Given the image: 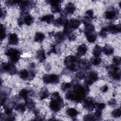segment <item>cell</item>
<instances>
[{
  "label": "cell",
  "instance_id": "15",
  "mask_svg": "<svg viewBox=\"0 0 121 121\" xmlns=\"http://www.w3.org/2000/svg\"><path fill=\"white\" fill-rule=\"evenodd\" d=\"M79 68L83 69H88L90 67V64L89 62L86 60H80L78 64Z\"/></svg>",
  "mask_w": 121,
  "mask_h": 121
},
{
  "label": "cell",
  "instance_id": "7",
  "mask_svg": "<svg viewBox=\"0 0 121 121\" xmlns=\"http://www.w3.org/2000/svg\"><path fill=\"white\" fill-rule=\"evenodd\" d=\"M2 69L5 71L8 72L11 75L15 74L17 72V70L15 66L11 63H5L2 65Z\"/></svg>",
  "mask_w": 121,
  "mask_h": 121
},
{
  "label": "cell",
  "instance_id": "1",
  "mask_svg": "<svg viewBox=\"0 0 121 121\" xmlns=\"http://www.w3.org/2000/svg\"><path fill=\"white\" fill-rule=\"evenodd\" d=\"M88 88L87 86H83L80 84H77L73 87V93L75 95L74 101L80 102L86 97L87 92H88Z\"/></svg>",
  "mask_w": 121,
  "mask_h": 121
},
{
  "label": "cell",
  "instance_id": "9",
  "mask_svg": "<svg viewBox=\"0 0 121 121\" xmlns=\"http://www.w3.org/2000/svg\"><path fill=\"white\" fill-rule=\"evenodd\" d=\"M95 103L94 101L91 99H87L84 101L83 106L85 109L87 110L91 111L95 108Z\"/></svg>",
  "mask_w": 121,
  "mask_h": 121
},
{
  "label": "cell",
  "instance_id": "28",
  "mask_svg": "<svg viewBox=\"0 0 121 121\" xmlns=\"http://www.w3.org/2000/svg\"><path fill=\"white\" fill-rule=\"evenodd\" d=\"M49 95V93L48 92V91L46 88H43L40 92V97L42 100L48 97Z\"/></svg>",
  "mask_w": 121,
  "mask_h": 121
},
{
  "label": "cell",
  "instance_id": "34",
  "mask_svg": "<svg viewBox=\"0 0 121 121\" xmlns=\"http://www.w3.org/2000/svg\"><path fill=\"white\" fill-rule=\"evenodd\" d=\"M91 62L93 65H94L95 66H97V65H99L101 63V59L99 57H95V58L92 59Z\"/></svg>",
  "mask_w": 121,
  "mask_h": 121
},
{
  "label": "cell",
  "instance_id": "14",
  "mask_svg": "<svg viewBox=\"0 0 121 121\" xmlns=\"http://www.w3.org/2000/svg\"><path fill=\"white\" fill-rule=\"evenodd\" d=\"M117 12L115 10H110L106 11L105 17L108 19H112L116 16Z\"/></svg>",
  "mask_w": 121,
  "mask_h": 121
},
{
  "label": "cell",
  "instance_id": "11",
  "mask_svg": "<svg viewBox=\"0 0 121 121\" xmlns=\"http://www.w3.org/2000/svg\"><path fill=\"white\" fill-rule=\"evenodd\" d=\"M9 43L11 45H16L18 42V38L15 33L10 34L9 36Z\"/></svg>",
  "mask_w": 121,
  "mask_h": 121
},
{
  "label": "cell",
  "instance_id": "20",
  "mask_svg": "<svg viewBox=\"0 0 121 121\" xmlns=\"http://www.w3.org/2000/svg\"><path fill=\"white\" fill-rule=\"evenodd\" d=\"M102 51V49L101 48V47L97 45H96L93 49V53L94 56H95V57H98L101 55Z\"/></svg>",
  "mask_w": 121,
  "mask_h": 121
},
{
  "label": "cell",
  "instance_id": "27",
  "mask_svg": "<svg viewBox=\"0 0 121 121\" xmlns=\"http://www.w3.org/2000/svg\"><path fill=\"white\" fill-rule=\"evenodd\" d=\"M26 102V105L27 107L30 109H33L35 106V103L31 99L29 98H27L25 99Z\"/></svg>",
  "mask_w": 121,
  "mask_h": 121
},
{
  "label": "cell",
  "instance_id": "49",
  "mask_svg": "<svg viewBox=\"0 0 121 121\" xmlns=\"http://www.w3.org/2000/svg\"><path fill=\"white\" fill-rule=\"evenodd\" d=\"M69 40H71V41H73V40H74L75 39V38H76V36H75V35H70L69 36Z\"/></svg>",
  "mask_w": 121,
  "mask_h": 121
},
{
  "label": "cell",
  "instance_id": "2",
  "mask_svg": "<svg viewBox=\"0 0 121 121\" xmlns=\"http://www.w3.org/2000/svg\"><path fill=\"white\" fill-rule=\"evenodd\" d=\"M63 105L62 98L57 92L53 93L52 96V100L50 103V107L54 112L59 111Z\"/></svg>",
  "mask_w": 121,
  "mask_h": 121
},
{
  "label": "cell",
  "instance_id": "41",
  "mask_svg": "<svg viewBox=\"0 0 121 121\" xmlns=\"http://www.w3.org/2000/svg\"><path fill=\"white\" fill-rule=\"evenodd\" d=\"M76 76L78 78L82 79L85 77V73L83 71H79L76 74Z\"/></svg>",
  "mask_w": 121,
  "mask_h": 121
},
{
  "label": "cell",
  "instance_id": "31",
  "mask_svg": "<svg viewBox=\"0 0 121 121\" xmlns=\"http://www.w3.org/2000/svg\"><path fill=\"white\" fill-rule=\"evenodd\" d=\"M51 10L53 12H60L61 11L60 4L51 5Z\"/></svg>",
  "mask_w": 121,
  "mask_h": 121
},
{
  "label": "cell",
  "instance_id": "46",
  "mask_svg": "<svg viewBox=\"0 0 121 121\" xmlns=\"http://www.w3.org/2000/svg\"><path fill=\"white\" fill-rule=\"evenodd\" d=\"M99 35L102 37H105L106 36L107 34H106V32L103 29H102L101 31L99 33Z\"/></svg>",
  "mask_w": 121,
  "mask_h": 121
},
{
  "label": "cell",
  "instance_id": "37",
  "mask_svg": "<svg viewBox=\"0 0 121 121\" xmlns=\"http://www.w3.org/2000/svg\"><path fill=\"white\" fill-rule=\"evenodd\" d=\"M0 30H1V40H2L6 37V33H5V27L3 25H0Z\"/></svg>",
  "mask_w": 121,
  "mask_h": 121
},
{
  "label": "cell",
  "instance_id": "30",
  "mask_svg": "<svg viewBox=\"0 0 121 121\" xmlns=\"http://www.w3.org/2000/svg\"><path fill=\"white\" fill-rule=\"evenodd\" d=\"M110 74L111 76L114 79L116 80H120L121 78L120 73L118 71H112L110 72Z\"/></svg>",
  "mask_w": 121,
  "mask_h": 121
},
{
  "label": "cell",
  "instance_id": "4",
  "mask_svg": "<svg viewBox=\"0 0 121 121\" xmlns=\"http://www.w3.org/2000/svg\"><path fill=\"white\" fill-rule=\"evenodd\" d=\"M5 54L10 58V60L12 63L17 62L19 59L20 52L17 49H9L5 52Z\"/></svg>",
  "mask_w": 121,
  "mask_h": 121
},
{
  "label": "cell",
  "instance_id": "38",
  "mask_svg": "<svg viewBox=\"0 0 121 121\" xmlns=\"http://www.w3.org/2000/svg\"><path fill=\"white\" fill-rule=\"evenodd\" d=\"M71 84L70 83H64L61 85V89L63 91H65L71 87Z\"/></svg>",
  "mask_w": 121,
  "mask_h": 121
},
{
  "label": "cell",
  "instance_id": "19",
  "mask_svg": "<svg viewBox=\"0 0 121 121\" xmlns=\"http://www.w3.org/2000/svg\"><path fill=\"white\" fill-rule=\"evenodd\" d=\"M66 113L69 116L71 117H75L78 115V112L76 109L74 108H70L67 110Z\"/></svg>",
  "mask_w": 121,
  "mask_h": 121
},
{
  "label": "cell",
  "instance_id": "6",
  "mask_svg": "<svg viewBox=\"0 0 121 121\" xmlns=\"http://www.w3.org/2000/svg\"><path fill=\"white\" fill-rule=\"evenodd\" d=\"M80 22L78 19H72L70 20H68L64 25V27H66L71 29H77L80 25Z\"/></svg>",
  "mask_w": 121,
  "mask_h": 121
},
{
  "label": "cell",
  "instance_id": "22",
  "mask_svg": "<svg viewBox=\"0 0 121 121\" xmlns=\"http://www.w3.org/2000/svg\"><path fill=\"white\" fill-rule=\"evenodd\" d=\"M18 4H19L20 8L23 10L26 9L31 5V3L29 1H19Z\"/></svg>",
  "mask_w": 121,
  "mask_h": 121
},
{
  "label": "cell",
  "instance_id": "16",
  "mask_svg": "<svg viewBox=\"0 0 121 121\" xmlns=\"http://www.w3.org/2000/svg\"><path fill=\"white\" fill-rule=\"evenodd\" d=\"M102 51L106 55H109L113 53L114 52V49L110 45H105L103 48Z\"/></svg>",
  "mask_w": 121,
  "mask_h": 121
},
{
  "label": "cell",
  "instance_id": "44",
  "mask_svg": "<svg viewBox=\"0 0 121 121\" xmlns=\"http://www.w3.org/2000/svg\"><path fill=\"white\" fill-rule=\"evenodd\" d=\"M86 16H87L91 18L93 17V12L92 10H88L86 11Z\"/></svg>",
  "mask_w": 121,
  "mask_h": 121
},
{
  "label": "cell",
  "instance_id": "29",
  "mask_svg": "<svg viewBox=\"0 0 121 121\" xmlns=\"http://www.w3.org/2000/svg\"><path fill=\"white\" fill-rule=\"evenodd\" d=\"M88 78L91 79L93 82L97 80L98 77L97 74L95 71H91L88 75Z\"/></svg>",
  "mask_w": 121,
  "mask_h": 121
},
{
  "label": "cell",
  "instance_id": "26",
  "mask_svg": "<svg viewBox=\"0 0 121 121\" xmlns=\"http://www.w3.org/2000/svg\"><path fill=\"white\" fill-rule=\"evenodd\" d=\"M65 35L63 33L58 32L55 35V38L56 40L58 42H60L64 40L65 39Z\"/></svg>",
  "mask_w": 121,
  "mask_h": 121
},
{
  "label": "cell",
  "instance_id": "45",
  "mask_svg": "<svg viewBox=\"0 0 121 121\" xmlns=\"http://www.w3.org/2000/svg\"><path fill=\"white\" fill-rule=\"evenodd\" d=\"M85 83L87 85H91L93 84V81L91 79H90L89 78H88V77L85 79Z\"/></svg>",
  "mask_w": 121,
  "mask_h": 121
},
{
  "label": "cell",
  "instance_id": "8",
  "mask_svg": "<svg viewBox=\"0 0 121 121\" xmlns=\"http://www.w3.org/2000/svg\"><path fill=\"white\" fill-rule=\"evenodd\" d=\"M121 25L119 24L117 25H110L106 27H104L102 29L106 32H109L112 34H116L120 32L121 31Z\"/></svg>",
  "mask_w": 121,
  "mask_h": 121
},
{
  "label": "cell",
  "instance_id": "48",
  "mask_svg": "<svg viewBox=\"0 0 121 121\" xmlns=\"http://www.w3.org/2000/svg\"><path fill=\"white\" fill-rule=\"evenodd\" d=\"M108 89V87L107 86H104L102 88V91L103 92H106Z\"/></svg>",
  "mask_w": 121,
  "mask_h": 121
},
{
  "label": "cell",
  "instance_id": "21",
  "mask_svg": "<svg viewBox=\"0 0 121 121\" xmlns=\"http://www.w3.org/2000/svg\"><path fill=\"white\" fill-rule=\"evenodd\" d=\"M44 35L43 33L41 32H37L35 34L34 37L35 41L37 42H41L44 39Z\"/></svg>",
  "mask_w": 121,
  "mask_h": 121
},
{
  "label": "cell",
  "instance_id": "43",
  "mask_svg": "<svg viewBox=\"0 0 121 121\" xmlns=\"http://www.w3.org/2000/svg\"><path fill=\"white\" fill-rule=\"evenodd\" d=\"M84 120L85 121H93L95 120L94 117L93 115L90 114H87L85 116Z\"/></svg>",
  "mask_w": 121,
  "mask_h": 121
},
{
  "label": "cell",
  "instance_id": "47",
  "mask_svg": "<svg viewBox=\"0 0 121 121\" xmlns=\"http://www.w3.org/2000/svg\"><path fill=\"white\" fill-rule=\"evenodd\" d=\"M116 104V100L114 99L111 100L109 102V104L110 105H114Z\"/></svg>",
  "mask_w": 121,
  "mask_h": 121
},
{
  "label": "cell",
  "instance_id": "35",
  "mask_svg": "<svg viewBox=\"0 0 121 121\" xmlns=\"http://www.w3.org/2000/svg\"><path fill=\"white\" fill-rule=\"evenodd\" d=\"M105 105L104 103H95V108L97 111H101L105 108Z\"/></svg>",
  "mask_w": 121,
  "mask_h": 121
},
{
  "label": "cell",
  "instance_id": "13",
  "mask_svg": "<svg viewBox=\"0 0 121 121\" xmlns=\"http://www.w3.org/2000/svg\"><path fill=\"white\" fill-rule=\"evenodd\" d=\"M36 58L40 62H43L45 59V54L44 51L40 49L38 50L36 53Z\"/></svg>",
  "mask_w": 121,
  "mask_h": 121
},
{
  "label": "cell",
  "instance_id": "17",
  "mask_svg": "<svg viewBox=\"0 0 121 121\" xmlns=\"http://www.w3.org/2000/svg\"><path fill=\"white\" fill-rule=\"evenodd\" d=\"M86 35V39L87 41L90 43H94L96 39V35L95 34L92 33V32L90 33H85Z\"/></svg>",
  "mask_w": 121,
  "mask_h": 121
},
{
  "label": "cell",
  "instance_id": "5",
  "mask_svg": "<svg viewBox=\"0 0 121 121\" xmlns=\"http://www.w3.org/2000/svg\"><path fill=\"white\" fill-rule=\"evenodd\" d=\"M43 80L45 83H57L59 82V78L58 75L55 74L44 75L43 77Z\"/></svg>",
  "mask_w": 121,
  "mask_h": 121
},
{
  "label": "cell",
  "instance_id": "3",
  "mask_svg": "<svg viewBox=\"0 0 121 121\" xmlns=\"http://www.w3.org/2000/svg\"><path fill=\"white\" fill-rule=\"evenodd\" d=\"M79 59L75 56H68L65 60V64L67 68L71 71H76L79 68Z\"/></svg>",
  "mask_w": 121,
  "mask_h": 121
},
{
  "label": "cell",
  "instance_id": "32",
  "mask_svg": "<svg viewBox=\"0 0 121 121\" xmlns=\"http://www.w3.org/2000/svg\"><path fill=\"white\" fill-rule=\"evenodd\" d=\"M29 92L27 89H23L21 90V91L19 93V95L20 96H21L22 98H23L25 100L28 98V95Z\"/></svg>",
  "mask_w": 121,
  "mask_h": 121
},
{
  "label": "cell",
  "instance_id": "42",
  "mask_svg": "<svg viewBox=\"0 0 121 121\" xmlns=\"http://www.w3.org/2000/svg\"><path fill=\"white\" fill-rule=\"evenodd\" d=\"M5 113L8 116H10L12 113V110L9 107L5 108Z\"/></svg>",
  "mask_w": 121,
  "mask_h": 121
},
{
  "label": "cell",
  "instance_id": "12",
  "mask_svg": "<svg viewBox=\"0 0 121 121\" xmlns=\"http://www.w3.org/2000/svg\"><path fill=\"white\" fill-rule=\"evenodd\" d=\"M75 10V7L72 3H68L65 8V12L68 14H72Z\"/></svg>",
  "mask_w": 121,
  "mask_h": 121
},
{
  "label": "cell",
  "instance_id": "10",
  "mask_svg": "<svg viewBox=\"0 0 121 121\" xmlns=\"http://www.w3.org/2000/svg\"><path fill=\"white\" fill-rule=\"evenodd\" d=\"M87 51V47L85 44H82L78 46L77 49V55L78 57L84 55Z\"/></svg>",
  "mask_w": 121,
  "mask_h": 121
},
{
  "label": "cell",
  "instance_id": "23",
  "mask_svg": "<svg viewBox=\"0 0 121 121\" xmlns=\"http://www.w3.org/2000/svg\"><path fill=\"white\" fill-rule=\"evenodd\" d=\"M29 72L26 69L21 70L19 73V77L22 79L24 80L28 79L29 78Z\"/></svg>",
  "mask_w": 121,
  "mask_h": 121
},
{
  "label": "cell",
  "instance_id": "24",
  "mask_svg": "<svg viewBox=\"0 0 121 121\" xmlns=\"http://www.w3.org/2000/svg\"><path fill=\"white\" fill-rule=\"evenodd\" d=\"M85 33H90L93 32L95 30V27L91 23L85 24Z\"/></svg>",
  "mask_w": 121,
  "mask_h": 121
},
{
  "label": "cell",
  "instance_id": "33",
  "mask_svg": "<svg viewBox=\"0 0 121 121\" xmlns=\"http://www.w3.org/2000/svg\"><path fill=\"white\" fill-rule=\"evenodd\" d=\"M26 105L23 104H19L17 105H16L15 109L17 110H18L20 112H23L26 110Z\"/></svg>",
  "mask_w": 121,
  "mask_h": 121
},
{
  "label": "cell",
  "instance_id": "18",
  "mask_svg": "<svg viewBox=\"0 0 121 121\" xmlns=\"http://www.w3.org/2000/svg\"><path fill=\"white\" fill-rule=\"evenodd\" d=\"M41 20L42 21L46 22L48 23H50L53 22L54 20V16L53 15L51 14L47 15L46 16H44L42 17L41 18Z\"/></svg>",
  "mask_w": 121,
  "mask_h": 121
},
{
  "label": "cell",
  "instance_id": "25",
  "mask_svg": "<svg viewBox=\"0 0 121 121\" xmlns=\"http://www.w3.org/2000/svg\"><path fill=\"white\" fill-rule=\"evenodd\" d=\"M24 22L27 25L29 26L31 25L33 21H34V19L32 16L30 15H26L25 17L24 18Z\"/></svg>",
  "mask_w": 121,
  "mask_h": 121
},
{
  "label": "cell",
  "instance_id": "36",
  "mask_svg": "<svg viewBox=\"0 0 121 121\" xmlns=\"http://www.w3.org/2000/svg\"><path fill=\"white\" fill-rule=\"evenodd\" d=\"M121 114V111L120 108L114 110L112 112V116L115 118H118L120 117Z\"/></svg>",
  "mask_w": 121,
  "mask_h": 121
},
{
  "label": "cell",
  "instance_id": "40",
  "mask_svg": "<svg viewBox=\"0 0 121 121\" xmlns=\"http://www.w3.org/2000/svg\"><path fill=\"white\" fill-rule=\"evenodd\" d=\"M112 61L114 65L118 66L121 64V58L119 57H114L112 59Z\"/></svg>",
  "mask_w": 121,
  "mask_h": 121
},
{
  "label": "cell",
  "instance_id": "39",
  "mask_svg": "<svg viewBox=\"0 0 121 121\" xmlns=\"http://www.w3.org/2000/svg\"><path fill=\"white\" fill-rule=\"evenodd\" d=\"M93 117H94L95 120H100L102 117V113H101V111L96 110V111L94 115H93Z\"/></svg>",
  "mask_w": 121,
  "mask_h": 121
}]
</instances>
